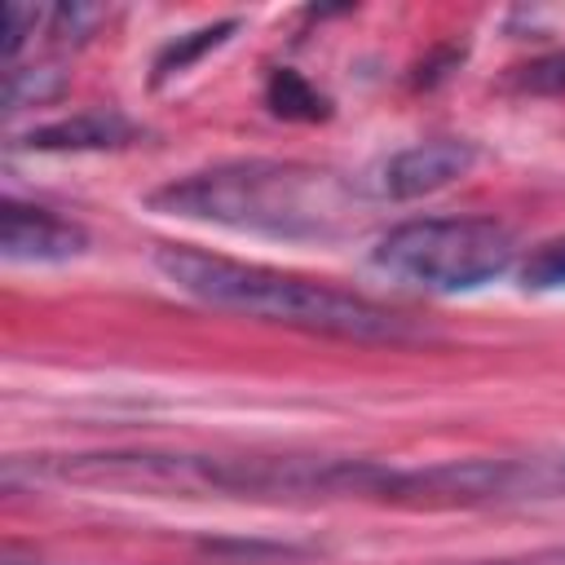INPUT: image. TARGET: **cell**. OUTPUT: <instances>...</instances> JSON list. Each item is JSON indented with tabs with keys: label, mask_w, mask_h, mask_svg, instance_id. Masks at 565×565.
Returning <instances> with one entry per match:
<instances>
[{
	"label": "cell",
	"mask_w": 565,
	"mask_h": 565,
	"mask_svg": "<svg viewBox=\"0 0 565 565\" xmlns=\"http://www.w3.org/2000/svg\"><path fill=\"white\" fill-rule=\"evenodd\" d=\"M154 269L168 278V287H177L181 296L207 309H230L243 318L282 322V327H300L313 335H335V340H358V344H406V340L428 335L411 318L358 291H344V287H331L305 274L269 269L256 260L216 256L203 247L168 243L154 252Z\"/></svg>",
	"instance_id": "6da1fadb"
},
{
	"label": "cell",
	"mask_w": 565,
	"mask_h": 565,
	"mask_svg": "<svg viewBox=\"0 0 565 565\" xmlns=\"http://www.w3.org/2000/svg\"><path fill=\"white\" fill-rule=\"evenodd\" d=\"M521 287L525 291H561L565 287V238H552L539 252H530V260L521 265Z\"/></svg>",
	"instance_id": "30bf717a"
},
{
	"label": "cell",
	"mask_w": 565,
	"mask_h": 565,
	"mask_svg": "<svg viewBox=\"0 0 565 565\" xmlns=\"http://www.w3.org/2000/svg\"><path fill=\"white\" fill-rule=\"evenodd\" d=\"M88 234L84 225L35 207V203H18L4 199L0 207V256L13 265H57V260H75L84 256Z\"/></svg>",
	"instance_id": "5b68a950"
},
{
	"label": "cell",
	"mask_w": 565,
	"mask_h": 565,
	"mask_svg": "<svg viewBox=\"0 0 565 565\" xmlns=\"http://www.w3.org/2000/svg\"><path fill=\"white\" fill-rule=\"evenodd\" d=\"M516 84L525 93H539V97H565V49L547 53V57H534L530 66L516 71Z\"/></svg>",
	"instance_id": "8fae6325"
},
{
	"label": "cell",
	"mask_w": 565,
	"mask_h": 565,
	"mask_svg": "<svg viewBox=\"0 0 565 565\" xmlns=\"http://www.w3.org/2000/svg\"><path fill=\"white\" fill-rule=\"evenodd\" d=\"M9 565H18V561H9Z\"/></svg>",
	"instance_id": "4fadbf2b"
},
{
	"label": "cell",
	"mask_w": 565,
	"mask_h": 565,
	"mask_svg": "<svg viewBox=\"0 0 565 565\" xmlns=\"http://www.w3.org/2000/svg\"><path fill=\"white\" fill-rule=\"evenodd\" d=\"M477 163V146L463 141V137H437V141H419V146H406L397 154H388L375 177H371V194L375 199H424V194H437L446 190L450 181L468 177Z\"/></svg>",
	"instance_id": "277c9868"
},
{
	"label": "cell",
	"mask_w": 565,
	"mask_h": 565,
	"mask_svg": "<svg viewBox=\"0 0 565 565\" xmlns=\"http://www.w3.org/2000/svg\"><path fill=\"white\" fill-rule=\"evenodd\" d=\"M150 207L185 221L274 238H331L349 225L353 185L335 172L291 159H234L150 194Z\"/></svg>",
	"instance_id": "7a4b0ae2"
},
{
	"label": "cell",
	"mask_w": 565,
	"mask_h": 565,
	"mask_svg": "<svg viewBox=\"0 0 565 565\" xmlns=\"http://www.w3.org/2000/svg\"><path fill=\"white\" fill-rule=\"evenodd\" d=\"M238 31V22L230 18V22H212V26H199V31H185V35H177L159 57H154V84H163V79H172V75H181V71H190L203 53H212V49H221L230 35Z\"/></svg>",
	"instance_id": "ba28073f"
},
{
	"label": "cell",
	"mask_w": 565,
	"mask_h": 565,
	"mask_svg": "<svg viewBox=\"0 0 565 565\" xmlns=\"http://www.w3.org/2000/svg\"><path fill=\"white\" fill-rule=\"evenodd\" d=\"M265 102H269V110L282 115V119H327V115H331L327 97H322L300 71H291V66H278V71L269 75Z\"/></svg>",
	"instance_id": "52a82bcc"
},
{
	"label": "cell",
	"mask_w": 565,
	"mask_h": 565,
	"mask_svg": "<svg viewBox=\"0 0 565 565\" xmlns=\"http://www.w3.org/2000/svg\"><path fill=\"white\" fill-rule=\"evenodd\" d=\"M137 141V124L124 119L119 110H84L44 128H31L22 146L31 150H115Z\"/></svg>",
	"instance_id": "8992f818"
},
{
	"label": "cell",
	"mask_w": 565,
	"mask_h": 565,
	"mask_svg": "<svg viewBox=\"0 0 565 565\" xmlns=\"http://www.w3.org/2000/svg\"><path fill=\"white\" fill-rule=\"evenodd\" d=\"M35 22H40V13L26 9V4H9V9H4V62L18 57V49H22V40H26V26L35 31Z\"/></svg>",
	"instance_id": "7c38bea8"
},
{
	"label": "cell",
	"mask_w": 565,
	"mask_h": 565,
	"mask_svg": "<svg viewBox=\"0 0 565 565\" xmlns=\"http://www.w3.org/2000/svg\"><path fill=\"white\" fill-rule=\"evenodd\" d=\"M371 260L424 291H477L512 269L516 234L494 216H424L393 225Z\"/></svg>",
	"instance_id": "3957f363"
},
{
	"label": "cell",
	"mask_w": 565,
	"mask_h": 565,
	"mask_svg": "<svg viewBox=\"0 0 565 565\" xmlns=\"http://www.w3.org/2000/svg\"><path fill=\"white\" fill-rule=\"evenodd\" d=\"M512 463V499H552L565 494V450L547 455H508Z\"/></svg>",
	"instance_id": "9c48e42d"
}]
</instances>
